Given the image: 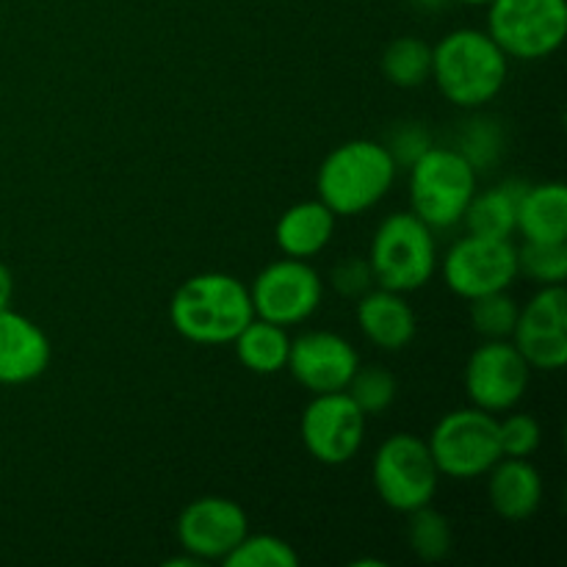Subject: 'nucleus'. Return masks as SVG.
<instances>
[{
    "label": "nucleus",
    "instance_id": "nucleus-1",
    "mask_svg": "<svg viewBox=\"0 0 567 567\" xmlns=\"http://www.w3.org/2000/svg\"><path fill=\"white\" fill-rule=\"evenodd\" d=\"M255 319L249 286L227 271H203L183 282L169 302V321L186 341L221 347Z\"/></svg>",
    "mask_w": 567,
    "mask_h": 567
},
{
    "label": "nucleus",
    "instance_id": "nucleus-2",
    "mask_svg": "<svg viewBox=\"0 0 567 567\" xmlns=\"http://www.w3.org/2000/svg\"><path fill=\"white\" fill-rule=\"evenodd\" d=\"M509 59L487 31L457 28L432 48V78L457 109H482L507 83Z\"/></svg>",
    "mask_w": 567,
    "mask_h": 567
},
{
    "label": "nucleus",
    "instance_id": "nucleus-3",
    "mask_svg": "<svg viewBox=\"0 0 567 567\" xmlns=\"http://www.w3.org/2000/svg\"><path fill=\"white\" fill-rule=\"evenodd\" d=\"M396 172L385 144L352 138L321 161L316 194L336 216H360L388 197Z\"/></svg>",
    "mask_w": 567,
    "mask_h": 567
},
{
    "label": "nucleus",
    "instance_id": "nucleus-4",
    "mask_svg": "<svg viewBox=\"0 0 567 567\" xmlns=\"http://www.w3.org/2000/svg\"><path fill=\"white\" fill-rule=\"evenodd\" d=\"M369 266L380 288L399 293L419 291L437 269L435 230L413 210L385 216L371 238Z\"/></svg>",
    "mask_w": 567,
    "mask_h": 567
},
{
    "label": "nucleus",
    "instance_id": "nucleus-5",
    "mask_svg": "<svg viewBox=\"0 0 567 567\" xmlns=\"http://www.w3.org/2000/svg\"><path fill=\"white\" fill-rule=\"evenodd\" d=\"M480 172L460 150L432 144L410 166V205L413 214L432 230H449L463 221L465 208L476 194Z\"/></svg>",
    "mask_w": 567,
    "mask_h": 567
},
{
    "label": "nucleus",
    "instance_id": "nucleus-6",
    "mask_svg": "<svg viewBox=\"0 0 567 567\" xmlns=\"http://www.w3.org/2000/svg\"><path fill=\"white\" fill-rule=\"evenodd\" d=\"M432 460L441 476L452 480H480L502 460L498 446V419L487 410H452L432 426L426 437Z\"/></svg>",
    "mask_w": 567,
    "mask_h": 567
},
{
    "label": "nucleus",
    "instance_id": "nucleus-7",
    "mask_svg": "<svg viewBox=\"0 0 567 567\" xmlns=\"http://www.w3.org/2000/svg\"><path fill=\"white\" fill-rule=\"evenodd\" d=\"M487 33L507 59L540 61L557 53L567 37L565 0H491Z\"/></svg>",
    "mask_w": 567,
    "mask_h": 567
},
{
    "label": "nucleus",
    "instance_id": "nucleus-8",
    "mask_svg": "<svg viewBox=\"0 0 567 567\" xmlns=\"http://www.w3.org/2000/svg\"><path fill=\"white\" fill-rule=\"evenodd\" d=\"M371 480L385 507L408 515L424 504H432L441 471L432 460L426 441L410 432H396L377 446Z\"/></svg>",
    "mask_w": 567,
    "mask_h": 567
},
{
    "label": "nucleus",
    "instance_id": "nucleus-9",
    "mask_svg": "<svg viewBox=\"0 0 567 567\" xmlns=\"http://www.w3.org/2000/svg\"><path fill=\"white\" fill-rule=\"evenodd\" d=\"M443 282L463 299L507 291L518 280V247L509 238L463 236L449 247L441 264Z\"/></svg>",
    "mask_w": 567,
    "mask_h": 567
},
{
    "label": "nucleus",
    "instance_id": "nucleus-10",
    "mask_svg": "<svg viewBox=\"0 0 567 567\" xmlns=\"http://www.w3.org/2000/svg\"><path fill=\"white\" fill-rule=\"evenodd\" d=\"M321 297H324L321 275L308 260L299 258H280L264 266L249 286L252 313L286 330L308 321L319 310Z\"/></svg>",
    "mask_w": 567,
    "mask_h": 567
},
{
    "label": "nucleus",
    "instance_id": "nucleus-11",
    "mask_svg": "<svg viewBox=\"0 0 567 567\" xmlns=\"http://www.w3.org/2000/svg\"><path fill=\"white\" fill-rule=\"evenodd\" d=\"M365 421L347 391L316 393L299 421V435L316 463L343 465L363 449Z\"/></svg>",
    "mask_w": 567,
    "mask_h": 567
},
{
    "label": "nucleus",
    "instance_id": "nucleus-12",
    "mask_svg": "<svg viewBox=\"0 0 567 567\" xmlns=\"http://www.w3.org/2000/svg\"><path fill=\"white\" fill-rule=\"evenodd\" d=\"M532 380V365L509 341H485L465 363V393L471 404L487 413H507L518 408Z\"/></svg>",
    "mask_w": 567,
    "mask_h": 567
},
{
    "label": "nucleus",
    "instance_id": "nucleus-13",
    "mask_svg": "<svg viewBox=\"0 0 567 567\" xmlns=\"http://www.w3.org/2000/svg\"><path fill=\"white\" fill-rule=\"evenodd\" d=\"M509 341L526 363L540 371H559L567 363V291L565 286H540L520 308Z\"/></svg>",
    "mask_w": 567,
    "mask_h": 567
},
{
    "label": "nucleus",
    "instance_id": "nucleus-14",
    "mask_svg": "<svg viewBox=\"0 0 567 567\" xmlns=\"http://www.w3.org/2000/svg\"><path fill=\"white\" fill-rule=\"evenodd\" d=\"M249 532L247 513L225 496H203L186 504L177 518V543L199 563H225Z\"/></svg>",
    "mask_w": 567,
    "mask_h": 567
},
{
    "label": "nucleus",
    "instance_id": "nucleus-15",
    "mask_svg": "<svg viewBox=\"0 0 567 567\" xmlns=\"http://www.w3.org/2000/svg\"><path fill=\"white\" fill-rule=\"evenodd\" d=\"M358 365L360 354L347 338L330 330H310L291 341L286 369L305 391L316 396V393L347 391Z\"/></svg>",
    "mask_w": 567,
    "mask_h": 567
},
{
    "label": "nucleus",
    "instance_id": "nucleus-16",
    "mask_svg": "<svg viewBox=\"0 0 567 567\" xmlns=\"http://www.w3.org/2000/svg\"><path fill=\"white\" fill-rule=\"evenodd\" d=\"M50 365V341L28 316L0 310V385H28Z\"/></svg>",
    "mask_w": 567,
    "mask_h": 567
},
{
    "label": "nucleus",
    "instance_id": "nucleus-17",
    "mask_svg": "<svg viewBox=\"0 0 567 567\" xmlns=\"http://www.w3.org/2000/svg\"><path fill=\"white\" fill-rule=\"evenodd\" d=\"M358 327L365 341L382 352H402L413 343L419 319L404 293L374 286L358 299Z\"/></svg>",
    "mask_w": 567,
    "mask_h": 567
},
{
    "label": "nucleus",
    "instance_id": "nucleus-18",
    "mask_svg": "<svg viewBox=\"0 0 567 567\" xmlns=\"http://www.w3.org/2000/svg\"><path fill=\"white\" fill-rule=\"evenodd\" d=\"M487 476V498L498 518L520 524L540 509L543 476L529 457H502Z\"/></svg>",
    "mask_w": 567,
    "mask_h": 567
},
{
    "label": "nucleus",
    "instance_id": "nucleus-19",
    "mask_svg": "<svg viewBox=\"0 0 567 567\" xmlns=\"http://www.w3.org/2000/svg\"><path fill=\"white\" fill-rule=\"evenodd\" d=\"M336 219L338 216L319 197L302 199V203L282 210L280 219H277V247L286 258H316V255L330 247L332 236H336Z\"/></svg>",
    "mask_w": 567,
    "mask_h": 567
},
{
    "label": "nucleus",
    "instance_id": "nucleus-20",
    "mask_svg": "<svg viewBox=\"0 0 567 567\" xmlns=\"http://www.w3.org/2000/svg\"><path fill=\"white\" fill-rule=\"evenodd\" d=\"M515 233L524 241H567V186L563 181L526 183L518 199Z\"/></svg>",
    "mask_w": 567,
    "mask_h": 567
},
{
    "label": "nucleus",
    "instance_id": "nucleus-21",
    "mask_svg": "<svg viewBox=\"0 0 567 567\" xmlns=\"http://www.w3.org/2000/svg\"><path fill=\"white\" fill-rule=\"evenodd\" d=\"M526 183L504 181L487 192H476L463 214L465 230L485 238H513L518 221V199Z\"/></svg>",
    "mask_w": 567,
    "mask_h": 567
},
{
    "label": "nucleus",
    "instance_id": "nucleus-22",
    "mask_svg": "<svg viewBox=\"0 0 567 567\" xmlns=\"http://www.w3.org/2000/svg\"><path fill=\"white\" fill-rule=\"evenodd\" d=\"M233 343H236V354L244 369L258 377H271L286 369L288 349H291L286 327L271 324L258 316L233 338Z\"/></svg>",
    "mask_w": 567,
    "mask_h": 567
},
{
    "label": "nucleus",
    "instance_id": "nucleus-23",
    "mask_svg": "<svg viewBox=\"0 0 567 567\" xmlns=\"http://www.w3.org/2000/svg\"><path fill=\"white\" fill-rule=\"evenodd\" d=\"M382 75L399 89H419L432 81V44L419 37H399L382 50Z\"/></svg>",
    "mask_w": 567,
    "mask_h": 567
},
{
    "label": "nucleus",
    "instance_id": "nucleus-24",
    "mask_svg": "<svg viewBox=\"0 0 567 567\" xmlns=\"http://www.w3.org/2000/svg\"><path fill=\"white\" fill-rule=\"evenodd\" d=\"M408 515V543L415 557L424 559V563H441V559H446L454 546V532L446 515L432 507V504H424V507L413 509Z\"/></svg>",
    "mask_w": 567,
    "mask_h": 567
},
{
    "label": "nucleus",
    "instance_id": "nucleus-25",
    "mask_svg": "<svg viewBox=\"0 0 567 567\" xmlns=\"http://www.w3.org/2000/svg\"><path fill=\"white\" fill-rule=\"evenodd\" d=\"M520 305L509 297L507 291H493L485 297L471 299V327L480 332L485 341H507L513 338L515 324H518Z\"/></svg>",
    "mask_w": 567,
    "mask_h": 567
},
{
    "label": "nucleus",
    "instance_id": "nucleus-26",
    "mask_svg": "<svg viewBox=\"0 0 567 567\" xmlns=\"http://www.w3.org/2000/svg\"><path fill=\"white\" fill-rule=\"evenodd\" d=\"M349 399L360 408L365 419L382 415L393 402H396L399 382L385 365H358L347 385Z\"/></svg>",
    "mask_w": 567,
    "mask_h": 567
},
{
    "label": "nucleus",
    "instance_id": "nucleus-27",
    "mask_svg": "<svg viewBox=\"0 0 567 567\" xmlns=\"http://www.w3.org/2000/svg\"><path fill=\"white\" fill-rule=\"evenodd\" d=\"M518 275L537 286H565L567 241H524L518 247Z\"/></svg>",
    "mask_w": 567,
    "mask_h": 567
},
{
    "label": "nucleus",
    "instance_id": "nucleus-28",
    "mask_svg": "<svg viewBox=\"0 0 567 567\" xmlns=\"http://www.w3.org/2000/svg\"><path fill=\"white\" fill-rule=\"evenodd\" d=\"M227 567H297L299 554L277 535H244V540L225 557Z\"/></svg>",
    "mask_w": 567,
    "mask_h": 567
},
{
    "label": "nucleus",
    "instance_id": "nucleus-29",
    "mask_svg": "<svg viewBox=\"0 0 567 567\" xmlns=\"http://www.w3.org/2000/svg\"><path fill=\"white\" fill-rule=\"evenodd\" d=\"M509 413V410H507ZM540 421L529 413H509L498 421V446L502 457H532L540 449Z\"/></svg>",
    "mask_w": 567,
    "mask_h": 567
},
{
    "label": "nucleus",
    "instance_id": "nucleus-30",
    "mask_svg": "<svg viewBox=\"0 0 567 567\" xmlns=\"http://www.w3.org/2000/svg\"><path fill=\"white\" fill-rule=\"evenodd\" d=\"M460 153L468 158V164L474 166L476 172L487 169L498 161L502 155V133H498L496 122L491 120H476L471 122L468 131L463 133V142H460Z\"/></svg>",
    "mask_w": 567,
    "mask_h": 567
},
{
    "label": "nucleus",
    "instance_id": "nucleus-31",
    "mask_svg": "<svg viewBox=\"0 0 567 567\" xmlns=\"http://www.w3.org/2000/svg\"><path fill=\"white\" fill-rule=\"evenodd\" d=\"M432 147V136L421 122H402L388 136L385 150L391 153L396 169H410L426 150Z\"/></svg>",
    "mask_w": 567,
    "mask_h": 567
},
{
    "label": "nucleus",
    "instance_id": "nucleus-32",
    "mask_svg": "<svg viewBox=\"0 0 567 567\" xmlns=\"http://www.w3.org/2000/svg\"><path fill=\"white\" fill-rule=\"evenodd\" d=\"M330 282L341 297H352V299H360L365 291H371V288L377 286L374 275H371L369 258L341 260V264L332 269Z\"/></svg>",
    "mask_w": 567,
    "mask_h": 567
},
{
    "label": "nucleus",
    "instance_id": "nucleus-33",
    "mask_svg": "<svg viewBox=\"0 0 567 567\" xmlns=\"http://www.w3.org/2000/svg\"><path fill=\"white\" fill-rule=\"evenodd\" d=\"M11 299H14V275L6 264H0V310L11 308Z\"/></svg>",
    "mask_w": 567,
    "mask_h": 567
},
{
    "label": "nucleus",
    "instance_id": "nucleus-34",
    "mask_svg": "<svg viewBox=\"0 0 567 567\" xmlns=\"http://www.w3.org/2000/svg\"><path fill=\"white\" fill-rule=\"evenodd\" d=\"M457 3H465V6H487L491 0H457Z\"/></svg>",
    "mask_w": 567,
    "mask_h": 567
}]
</instances>
